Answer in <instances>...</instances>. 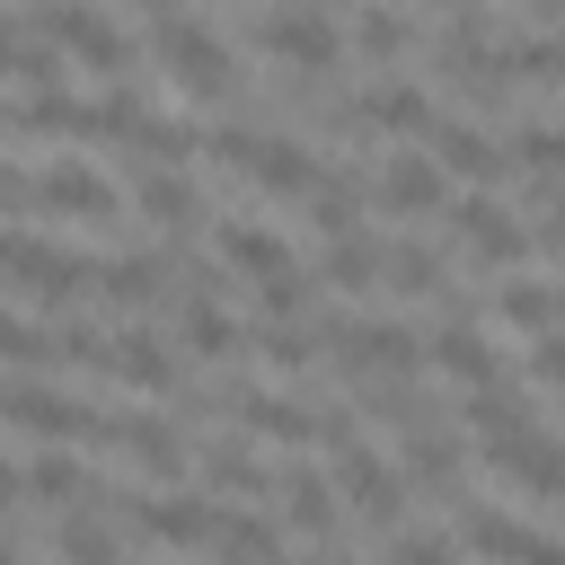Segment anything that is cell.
I'll return each mask as SVG.
<instances>
[{
  "mask_svg": "<svg viewBox=\"0 0 565 565\" xmlns=\"http://www.w3.org/2000/svg\"><path fill=\"white\" fill-rule=\"evenodd\" d=\"M88 433H97V441H106L115 459H132L141 477H159V486H168V477L185 468V441H177V433H168L159 415H141V406H115V415H97Z\"/></svg>",
  "mask_w": 565,
  "mask_h": 565,
  "instance_id": "52a82bcc",
  "label": "cell"
},
{
  "mask_svg": "<svg viewBox=\"0 0 565 565\" xmlns=\"http://www.w3.org/2000/svg\"><path fill=\"white\" fill-rule=\"evenodd\" d=\"M406 44H415V35H406L397 9H362V18H353V53H362V62H397Z\"/></svg>",
  "mask_w": 565,
  "mask_h": 565,
  "instance_id": "4316f807",
  "label": "cell"
},
{
  "mask_svg": "<svg viewBox=\"0 0 565 565\" xmlns=\"http://www.w3.org/2000/svg\"><path fill=\"white\" fill-rule=\"evenodd\" d=\"M0 71H18V26L0 18Z\"/></svg>",
  "mask_w": 565,
  "mask_h": 565,
  "instance_id": "1f68e13d",
  "label": "cell"
},
{
  "mask_svg": "<svg viewBox=\"0 0 565 565\" xmlns=\"http://www.w3.org/2000/svg\"><path fill=\"white\" fill-rule=\"evenodd\" d=\"M159 282H168V256L141 247V256H97V282H88V291H106L115 309H150Z\"/></svg>",
  "mask_w": 565,
  "mask_h": 565,
  "instance_id": "e0dca14e",
  "label": "cell"
},
{
  "mask_svg": "<svg viewBox=\"0 0 565 565\" xmlns=\"http://www.w3.org/2000/svg\"><path fill=\"white\" fill-rule=\"evenodd\" d=\"M26 477V503H44V512H88V494H97V477L79 468V459H35V468H18Z\"/></svg>",
  "mask_w": 565,
  "mask_h": 565,
  "instance_id": "ffe728a7",
  "label": "cell"
},
{
  "mask_svg": "<svg viewBox=\"0 0 565 565\" xmlns=\"http://www.w3.org/2000/svg\"><path fill=\"white\" fill-rule=\"evenodd\" d=\"M247 35H256L274 62H291V71H335V62H344V35H335L327 9H265Z\"/></svg>",
  "mask_w": 565,
  "mask_h": 565,
  "instance_id": "3957f363",
  "label": "cell"
},
{
  "mask_svg": "<svg viewBox=\"0 0 565 565\" xmlns=\"http://www.w3.org/2000/svg\"><path fill=\"white\" fill-rule=\"evenodd\" d=\"M503 150H512V168H530V177H556V150H565V141H556V124H547V115H530V124H521Z\"/></svg>",
  "mask_w": 565,
  "mask_h": 565,
  "instance_id": "f1b7e54d",
  "label": "cell"
},
{
  "mask_svg": "<svg viewBox=\"0 0 565 565\" xmlns=\"http://www.w3.org/2000/svg\"><path fill=\"white\" fill-rule=\"evenodd\" d=\"M221 565H282V539L265 530V521H247V512H212V539H203Z\"/></svg>",
  "mask_w": 565,
  "mask_h": 565,
  "instance_id": "44dd1931",
  "label": "cell"
},
{
  "mask_svg": "<svg viewBox=\"0 0 565 565\" xmlns=\"http://www.w3.org/2000/svg\"><path fill=\"white\" fill-rule=\"evenodd\" d=\"M265 503L282 512V530H300V539H335V486H327L318 468H282Z\"/></svg>",
  "mask_w": 565,
  "mask_h": 565,
  "instance_id": "9a60e30c",
  "label": "cell"
},
{
  "mask_svg": "<svg viewBox=\"0 0 565 565\" xmlns=\"http://www.w3.org/2000/svg\"><path fill=\"white\" fill-rule=\"evenodd\" d=\"M35 212H71L79 230H115V221H124V194H115L97 168L62 159V168H44V177H35Z\"/></svg>",
  "mask_w": 565,
  "mask_h": 565,
  "instance_id": "9c48e42d",
  "label": "cell"
},
{
  "mask_svg": "<svg viewBox=\"0 0 565 565\" xmlns=\"http://www.w3.org/2000/svg\"><path fill=\"white\" fill-rule=\"evenodd\" d=\"M97 371H106V380H124L132 397H168V388H185L177 353H168L150 327H115V335L97 344Z\"/></svg>",
  "mask_w": 565,
  "mask_h": 565,
  "instance_id": "8992f818",
  "label": "cell"
},
{
  "mask_svg": "<svg viewBox=\"0 0 565 565\" xmlns=\"http://www.w3.org/2000/svg\"><path fill=\"white\" fill-rule=\"evenodd\" d=\"M256 362H265V371H282V380H300V371L318 362V327H300V318H274V327L256 335Z\"/></svg>",
  "mask_w": 565,
  "mask_h": 565,
  "instance_id": "cb8c5ba5",
  "label": "cell"
},
{
  "mask_svg": "<svg viewBox=\"0 0 565 565\" xmlns=\"http://www.w3.org/2000/svg\"><path fill=\"white\" fill-rule=\"evenodd\" d=\"M0 212H35V177H18L9 159H0Z\"/></svg>",
  "mask_w": 565,
  "mask_h": 565,
  "instance_id": "f546056e",
  "label": "cell"
},
{
  "mask_svg": "<svg viewBox=\"0 0 565 565\" xmlns=\"http://www.w3.org/2000/svg\"><path fill=\"white\" fill-rule=\"evenodd\" d=\"M53 556H62V565H115V530H106L97 512H62Z\"/></svg>",
  "mask_w": 565,
  "mask_h": 565,
  "instance_id": "484cf974",
  "label": "cell"
},
{
  "mask_svg": "<svg viewBox=\"0 0 565 565\" xmlns=\"http://www.w3.org/2000/svg\"><path fill=\"white\" fill-rule=\"evenodd\" d=\"M35 26H44V44L79 53L97 79H124V62H132V53H124V35H115V26H106L88 0H35Z\"/></svg>",
  "mask_w": 565,
  "mask_h": 565,
  "instance_id": "277c9868",
  "label": "cell"
},
{
  "mask_svg": "<svg viewBox=\"0 0 565 565\" xmlns=\"http://www.w3.org/2000/svg\"><path fill=\"white\" fill-rule=\"evenodd\" d=\"M433 141H441V150H433L441 177H468V185H503V177H512V150H503L486 124H433Z\"/></svg>",
  "mask_w": 565,
  "mask_h": 565,
  "instance_id": "4fadbf2b",
  "label": "cell"
},
{
  "mask_svg": "<svg viewBox=\"0 0 565 565\" xmlns=\"http://www.w3.org/2000/svg\"><path fill=\"white\" fill-rule=\"evenodd\" d=\"M388 565H459V539L450 530H388Z\"/></svg>",
  "mask_w": 565,
  "mask_h": 565,
  "instance_id": "83f0119b",
  "label": "cell"
},
{
  "mask_svg": "<svg viewBox=\"0 0 565 565\" xmlns=\"http://www.w3.org/2000/svg\"><path fill=\"white\" fill-rule=\"evenodd\" d=\"M441 212H450V230H459V247H468L477 265H521V256H539L530 221L503 212L494 194H468V203H441Z\"/></svg>",
  "mask_w": 565,
  "mask_h": 565,
  "instance_id": "5b68a950",
  "label": "cell"
},
{
  "mask_svg": "<svg viewBox=\"0 0 565 565\" xmlns=\"http://www.w3.org/2000/svg\"><path fill=\"white\" fill-rule=\"evenodd\" d=\"M150 53L168 62V79H177L185 97H238V53H230L203 18H185V9L150 18Z\"/></svg>",
  "mask_w": 565,
  "mask_h": 565,
  "instance_id": "6da1fadb",
  "label": "cell"
},
{
  "mask_svg": "<svg viewBox=\"0 0 565 565\" xmlns=\"http://www.w3.org/2000/svg\"><path fill=\"white\" fill-rule=\"evenodd\" d=\"M185 150H194V132H185L177 115H132V124H124V159H132V168H177Z\"/></svg>",
  "mask_w": 565,
  "mask_h": 565,
  "instance_id": "7402d4cb",
  "label": "cell"
},
{
  "mask_svg": "<svg viewBox=\"0 0 565 565\" xmlns=\"http://www.w3.org/2000/svg\"><path fill=\"white\" fill-rule=\"evenodd\" d=\"M18 503H26V477H18V468H9V459H0V530H9V521H18Z\"/></svg>",
  "mask_w": 565,
  "mask_h": 565,
  "instance_id": "4dcf8cb0",
  "label": "cell"
},
{
  "mask_svg": "<svg viewBox=\"0 0 565 565\" xmlns=\"http://www.w3.org/2000/svg\"><path fill=\"white\" fill-rule=\"evenodd\" d=\"M371 203H380L388 221H424V212H441V203H450V177H441L424 150H397V159L371 177Z\"/></svg>",
  "mask_w": 565,
  "mask_h": 565,
  "instance_id": "8fae6325",
  "label": "cell"
},
{
  "mask_svg": "<svg viewBox=\"0 0 565 565\" xmlns=\"http://www.w3.org/2000/svg\"><path fill=\"white\" fill-rule=\"evenodd\" d=\"M282 565H344V556H282Z\"/></svg>",
  "mask_w": 565,
  "mask_h": 565,
  "instance_id": "d6a6232c",
  "label": "cell"
},
{
  "mask_svg": "<svg viewBox=\"0 0 565 565\" xmlns=\"http://www.w3.org/2000/svg\"><path fill=\"white\" fill-rule=\"evenodd\" d=\"M212 256L238 265V274H256V282H265V274H291V247H282L274 230H256V221H221V230H212Z\"/></svg>",
  "mask_w": 565,
  "mask_h": 565,
  "instance_id": "ac0fdd59",
  "label": "cell"
},
{
  "mask_svg": "<svg viewBox=\"0 0 565 565\" xmlns=\"http://www.w3.org/2000/svg\"><path fill=\"white\" fill-rule=\"evenodd\" d=\"M238 177H247L256 194H274V203H300V194L318 185V159H309V141H291V132H247Z\"/></svg>",
  "mask_w": 565,
  "mask_h": 565,
  "instance_id": "ba28073f",
  "label": "cell"
},
{
  "mask_svg": "<svg viewBox=\"0 0 565 565\" xmlns=\"http://www.w3.org/2000/svg\"><path fill=\"white\" fill-rule=\"evenodd\" d=\"M185 282H194V291H185V353H203V362H238V353H247V327L212 300V265L185 256Z\"/></svg>",
  "mask_w": 565,
  "mask_h": 565,
  "instance_id": "7c38bea8",
  "label": "cell"
},
{
  "mask_svg": "<svg viewBox=\"0 0 565 565\" xmlns=\"http://www.w3.org/2000/svg\"><path fill=\"white\" fill-rule=\"evenodd\" d=\"M318 282H327V291H344V300L380 291V238H362V230L327 238V265H318Z\"/></svg>",
  "mask_w": 565,
  "mask_h": 565,
  "instance_id": "d6986e66",
  "label": "cell"
},
{
  "mask_svg": "<svg viewBox=\"0 0 565 565\" xmlns=\"http://www.w3.org/2000/svg\"><path fill=\"white\" fill-rule=\"evenodd\" d=\"M494 327H512V335H547V327H556V282H547V274L503 282V291H494Z\"/></svg>",
  "mask_w": 565,
  "mask_h": 565,
  "instance_id": "603a6c76",
  "label": "cell"
},
{
  "mask_svg": "<svg viewBox=\"0 0 565 565\" xmlns=\"http://www.w3.org/2000/svg\"><path fill=\"white\" fill-rule=\"evenodd\" d=\"M0 424H26V433H44V441H79V433L97 424V406H88V397H62V388H44V380H9V388H0Z\"/></svg>",
  "mask_w": 565,
  "mask_h": 565,
  "instance_id": "30bf717a",
  "label": "cell"
},
{
  "mask_svg": "<svg viewBox=\"0 0 565 565\" xmlns=\"http://www.w3.org/2000/svg\"><path fill=\"white\" fill-rule=\"evenodd\" d=\"M353 124H371V132H433V124H441V106H433L415 79H380V88L353 106Z\"/></svg>",
  "mask_w": 565,
  "mask_h": 565,
  "instance_id": "2e32d148",
  "label": "cell"
},
{
  "mask_svg": "<svg viewBox=\"0 0 565 565\" xmlns=\"http://www.w3.org/2000/svg\"><path fill=\"white\" fill-rule=\"evenodd\" d=\"M459 512V547L468 556H486V565H556V539L547 530H530V521H512V512H494V503H450Z\"/></svg>",
  "mask_w": 565,
  "mask_h": 565,
  "instance_id": "7a4b0ae2",
  "label": "cell"
},
{
  "mask_svg": "<svg viewBox=\"0 0 565 565\" xmlns=\"http://www.w3.org/2000/svg\"><path fill=\"white\" fill-rule=\"evenodd\" d=\"M424 353H433L459 388H494V380H503V353H494V335H486L477 318H441V335H433Z\"/></svg>",
  "mask_w": 565,
  "mask_h": 565,
  "instance_id": "5bb4252c",
  "label": "cell"
},
{
  "mask_svg": "<svg viewBox=\"0 0 565 565\" xmlns=\"http://www.w3.org/2000/svg\"><path fill=\"white\" fill-rule=\"evenodd\" d=\"M203 486H230V494H256V503H265V494H274V468H256L238 441H212V450H203Z\"/></svg>",
  "mask_w": 565,
  "mask_h": 565,
  "instance_id": "d4e9b609",
  "label": "cell"
}]
</instances>
